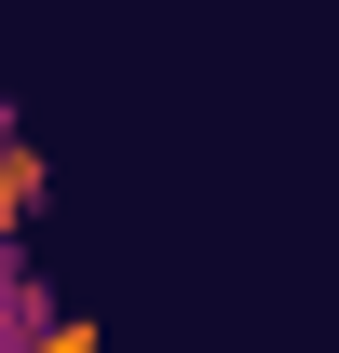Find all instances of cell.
I'll use <instances>...</instances> for the list:
<instances>
[{
  "instance_id": "1",
  "label": "cell",
  "mask_w": 339,
  "mask_h": 353,
  "mask_svg": "<svg viewBox=\"0 0 339 353\" xmlns=\"http://www.w3.org/2000/svg\"><path fill=\"white\" fill-rule=\"evenodd\" d=\"M41 204H54L41 136H0V259H41Z\"/></svg>"
},
{
  "instance_id": "2",
  "label": "cell",
  "mask_w": 339,
  "mask_h": 353,
  "mask_svg": "<svg viewBox=\"0 0 339 353\" xmlns=\"http://www.w3.org/2000/svg\"><path fill=\"white\" fill-rule=\"evenodd\" d=\"M41 353H109V340H95V312L68 299V312H54V326H41Z\"/></svg>"
}]
</instances>
